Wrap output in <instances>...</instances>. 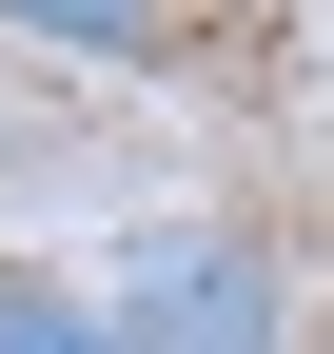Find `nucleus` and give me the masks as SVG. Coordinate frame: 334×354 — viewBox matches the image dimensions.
I'll return each mask as SVG.
<instances>
[{"instance_id":"obj_1","label":"nucleus","mask_w":334,"mask_h":354,"mask_svg":"<svg viewBox=\"0 0 334 354\" xmlns=\"http://www.w3.org/2000/svg\"><path fill=\"white\" fill-rule=\"evenodd\" d=\"M118 354H295V276H275L256 236H138L99 295Z\"/></svg>"},{"instance_id":"obj_2","label":"nucleus","mask_w":334,"mask_h":354,"mask_svg":"<svg viewBox=\"0 0 334 354\" xmlns=\"http://www.w3.org/2000/svg\"><path fill=\"white\" fill-rule=\"evenodd\" d=\"M0 20H20V39H79V59H138L177 0H0Z\"/></svg>"},{"instance_id":"obj_3","label":"nucleus","mask_w":334,"mask_h":354,"mask_svg":"<svg viewBox=\"0 0 334 354\" xmlns=\"http://www.w3.org/2000/svg\"><path fill=\"white\" fill-rule=\"evenodd\" d=\"M0 354H118V335H99V295H59V276H0Z\"/></svg>"}]
</instances>
